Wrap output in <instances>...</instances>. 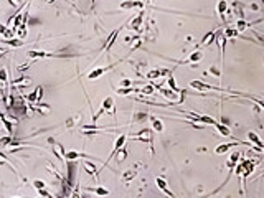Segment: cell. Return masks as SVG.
I'll use <instances>...</instances> for the list:
<instances>
[{"instance_id":"f546056e","label":"cell","mask_w":264,"mask_h":198,"mask_svg":"<svg viewBox=\"0 0 264 198\" xmlns=\"http://www.w3.org/2000/svg\"><path fill=\"white\" fill-rule=\"evenodd\" d=\"M33 187H35L37 190H43L45 187H46V185H45L43 180H35V182H33Z\"/></svg>"},{"instance_id":"52a82bcc","label":"cell","mask_w":264,"mask_h":198,"mask_svg":"<svg viewBox=\"0 0 264 198\" xmlns=\"http://www.w3.org/2000/svg\"><path fill=\"white\" fill-rule=\"evenodd\" d=\"M190 86H192V88H197V89H200V91H211V89H216V88H213V86H208V84H203V83H200V81H192V83H190Z\"/></svg>"},{"instance_id":"4fadbf2b","label":"cell","mask_w":264,"mask_h":198,"mask_svg":"<svg viewBox=\"0 0 264 198\" xmlns=\"http://www.w3.org/2000/svg\"><path fill=\"white\" fill-rule=\"evenodd\" d=\"M248 137H249V141H251V142H254V144H256V147H257V149H262V142H261V139L256 136V132H248Z\"/></svg>"},{"instance_id":"7bdbcfd3","label":"cell","mask_w":264,"mask_h":198,"mask_svg":"<svg viewBox=\"0 0 264 198\" xmlns=\"http://www.w3.org/2000/svg\"><path fill=\"white\" fill-rule=\"evenodd\" d=\"M5 53H7V50H0V58H2Z\"/></svg>"},{"instance_id":"7c38bea8","label":"cell","mask_w":264,"mask_h":198,"mask_svg":"<svg viewBox=\"0 0 264 198\" xmlns=\"http://www.w3.org/2000/svg\"><path fill=\"white\" fill-rule=\"evenodd\" d=\"M215 38H216V32H210V33H206L205 37H203V40H202V46H205V45H208L210 42H215Z\"/></svg>"},{"instance_id":"1f68e13d","label":"cell","mask_w":264,"mask_h":198,"mask_svg":"<svg viewBox=\"0 0 264 198\" xmlns=\"http://www.w3.org/2000/svg\"><path fill=\"white\" fill-rule=\"evenodd\" d=\"M27 101H30V102H38V96H37V91L30 92V94L27 96Z\"/></svg>"},{"instance_id":"836d02e7","label":"cell","mask_w":264,"mask_h":198,"mask_svg":"<svg viewBox=\"0 0 264 198\" xmlns=\"http://www.w3.org/2000/svg\"><path fill=\"white\" fill-rule=\"evenodd\" d=\"M167 83H169V86H170L172 91H178V89H177V86H175V79H174V76H169Z\"/></svg>"},{"instance_id":"484cf974","label":"cell","mask_w":264,"mask_h":198,"mask_svg":"<svg viewBox=\"0 0 264 198\" xmlns=\"http://www.w3.org/2000/svg\"><path fill=\"white\" fill-rule=\"evenodd\" d=\"M233 8H234V12H236V17H239V20H243V12H241V3L234 2V3H233Z\"/></svg>"},{"instance_id":"5b68a950","label":"cell","mask_w":264,"mask_h":198,"mask_svg":"<svg viewBox=\"0 0 264 198\" xmlns=\"http://www.w3.org/2000/svg\"><path fill=\"white\" fill-rule=\"evenodd\" d=\"M119 32H120V28H117V30H114L111 35H109L107 42H106V45H104V50H106V53H107V51L112 48V45H114V42H116V38L119 37Z\"/></svg>"},{"instance_id":"e575fe53","label":"cell","mask_w":264,"mask_h":198,"mask_svg":"<svg viewBox=\"0 0 264 198\" xmlns=\"http://www.w3.org/2000/svg\"><path fill=\"white\" fill-rule=\"evenodd\" d=\"M76 121H78V116H76V117L68 119V121H66V127H68V129H71V127H73L74 124H76Z\"/></svg>"},{"instance_id":"d590c367","label":"cell","mask_w":264,"mask_h":198,"mask_svg":"<svg viewBox=\"0 0 264 198\" xmlns=\"http://www.w3.org/2000/svg\"><path fill=\"white\" fill-rule=\"evenodd\" d=\"M13 141H12V137H3V139H0V145H8V144H12Z\"/></svg>"},{"instance_id":"60d3db41","label":"cell","mask_w":264,"mask_h":198,"mask_svg":"<svg viewBox=\"0 0 264 198\" xmlns=\"http://www.w3.org/2000/svg\"><path fill=\"white\" fill-rule=\"evenodd\" d=\"M71 198H81V193H79V188H74V191H73Z\"/></svg>"},{"instance_id":"3957f363","label":"cell","mask_w":264,"mask_h":198,"mask_svg":"<svg viewBox=\"0 0 264 198\" xmlns=\"http://www.w3.org/2000/svg\"><path fill=\"white\" fill-rule=\"evenodd\" d=\"M160 92L167 97V99H170L172 101V106L174 104H178V99H177V94H178L180 91H172V89H160Z\"/></svg>"},{"instance_id":"44dd1931","label":"cell","mask_w":264,"mask_h":198,"mask_svg":"<svg viewBox=\"0 0 264 198\" xmlns=\"http://www.w3.org/2000/svg\"><path fill=\"white\" fill-rule=\"evenodd\" d=\"M226 8H228V3H226V2H220V3H218V13L221 15L223 20H225V12H226Z\"/></svg>"},{"instance_id":"8fae6325","label":"cell","mask_w":264,"mask_h":198,"mask_svg":"<svg viewBox=\"0 0 264 198\" xmlns=\"http://www.w3.org/2000/svg\"><path fill=\"white\" fill-rule=\"evenodd\" d=\"M0 119H2V122L5 124V127H7V132L10 134V136H12V134H13V122L10 121V119H7L3 114H0Z\"/></svg>"},{"instance_id":"ffe728a7","label":"cell","mask_w":264,"mask_h":198,"mask_svg":"<svg viewBox=\"0 0 264 198\" xmlns=\"http://www.w3.org/2000/svg\"><path fill=\"white\" fill-rule=\"evenodd\" d=\"M134 7H144V3H140V2H124V3H120V8H134Z\"/></svg>"},{"instance_id":"ee69618b","label":"cell","mask_w":264,"mask_h":198,"mask_svg":"<svg viewBox=\"0 0 264 198\" xmlns=\"http://www.w3.org/2000/svg\"><path fill=\"white\" fill-rule=\"evenodd\" d=\"M81 198H89V196H86V195H81Z\"/></svg>"},{"instance_id":"f1b7e54d","label":"cell","mask_w":264,"mask_h":198,"mask_svg":"<svg viewBox=\"0 0 264 198\" xmlns=\"http://www.w3.org/2000/svg\"><path fill=\"white\" fill-rule=\"evenodd\" d=\"M0 83H7V69L5 68H0Z\"/></svg>"},{"instance_id":"e0dca14e","label":"cell","mask_w":264,"mask_h":198,"mask_svg":"<svg viewBox=\"0 0 264 198\" xmlns=\"http://www.w3.org/2000/svg\"><path fill=\"white\" fill-rule=\"evenodd\" d=\"M202 58H203V55L200 53V51H195V53H192L190 56L187 58V60H185V63H195V61H200Z\"/></svg>"},{"instance_id":"4dcf8cb0","label":"cell","mask_w":264,"mask_h":198,"mask_svg":"<svg viewBox=\"0 0 264 198\" xmlns=\"http://www.w3.org/2000/svg\"><path fill=\"white\" fill-rule=\"evenodd\" d=\"M129 92H139L137 89H130V88H120L119 91H117V94H129Z\"/></svg>"},{"instance_id":"277c9868","label":"cell","mask_w":264,"mask_h":198,"mask_svg":"<svg viewBox=\"0 0 264 198\" xmlns=\"http://www.w3.org/2000/svg\"><path fill=\"white\" fill-rule=\"evenodd\" d=\"M27 56L30 60H38V58H46V56H53V53H46V51H38V50H32L28 51Z\"/></svg>"},{"instance_id":"603a6c76","label":"cell","mask_w":264,"mask_h":198,"mask_svg":"<svg viewBox=\"0 0 264 198\" xmlns=\"http://www.w3.org/2000/svg\"><path fill=\"white\" fill-rule=\"evenodd\" d=\"M233 145H234V144H225V145H220V147H216V149H215V152H216V154H225L226 150H229V149L233 147Z\"/></svg>"},{"instance_id":"9a60e30c","label":"cell","mask_w":264,"mask_h":198,"mask_svg":"<svg viewBox=\"0 0 264 198\" xmlns=\"http://www.w3.org/2000/svg\"><path fill=\"white\" fill-rule=\"evenodd\" d=\"M106 69H107V68H99V69H94V71H91V73L88 74V78H89L91 81H93V79H97V78H99L102 73H106Z\"/></svg>"},{"instance_id":"4316f807","label":"cell","mask_w":264,"mask_h":198,"mask_svg":"<svg viewBox=\"0 0 264 198\" xmlns=\"http://www.w3.org/2000/svg\"><path fill=\"white\" fill-rule=\"evenodd\" d=\"M139 92H142V94H154V86L152 84H147V86H144Z\"/></svg>"},{"instance_id":"bcb514c9","label":"cell","mask_w":264,"mask_h":198,"mask_svg":"<svg viewBox=\"0 0 264 198\" xmlns=\"http://www.w3.org/2000/svg\"><path fill=\"white\" fill-rule=\"evenodd\" d=\"M38 198H42V196H38Z\"/></svg>"},{"instance_id":"8d00e7d4","label":"cell","mask_w":264,"mask_h":198,"mask_svg":"<svg viewBox=\"0 0 264 198\" xmlns=\"http://www.w3.org/2000/svg\"><path fill=\"white\" fill-rule=\"evenodd\" d=\"M144 119H147V114H145V112H137V114H135V121H137V122H140V121H144Z\"/></svg>"},{"instance_id":"ac0fdd59","label":"cell","mask_w":264,"mask_h":198,"mask_svg":"<svg viewBox=\"0 0 264 198\" xmlns=\"http://www.w3.org/2000/svg\"><path fill=\"white\" fill-rule=\"evenodd\" d=\"M79 157H84V154H81V152H76V150H73V152H68V154H65V159L66 160H76V159H79Z\"/></svg>"},{"instance_id":"f6af8a7d","label":"cell","mask_w":264,"mask_h":198,"mask_svg":"<svg viewBox=\"0 0 264 198\" xmlns=\"http://www.w3.org/2000/svg\"><path fill=\"white\" fill-rule=\"evenodd\" d=\"M15 198H20V196H15Z\"/></svg>"},{"instance_id":"cb8c5ba5","label":"cell","mask_w":264,"mask_h":198,"mask_svg":"<svg viewBox=\"0 0 264 198\" xmlns=\"http://www.w3.org/2000/svg\"><path fill=\"white\" fill-rule=\"evenodd\" d=\"M238 159H239V154H238V152H233V154H231V159H229V162H228L229 168H233L234 165L238 164Z\"/></svg>"},{"instance_id":"74e56055","label":"cell","mask_w":264,"mask_h":198,"mask_svg":"<svg viewBox=\"0 0 264 198\" xmlns=\"http://www.w3.org/2000/svg\"><path fill=\"white\" fill-rule=\"evenodd\" d=\"M35 91H37V96H38V104H40V99L43 97V86H38V88H37Z\"/></svg>"},{"instance_id":"8992f818","label":"cell","mask_w":264,"mask_h":198,"mask_svg":"<svg viewBox=\"0 0 264 198\" xmlns=\"http://www.w3.org/2000/svg\"><path fill=\"white\" fill-rule=\"evenodd\" d=\"M83 167H84V170L88 172L89 175H93V177H96V178H97V168H96V165L93 164V162L84 160V162H83Z\"/></svg>"},{"instance_id":"7402d4cb","label":"cell","mask_w":264,"mask_h":198,"mask_svg":"<svg viewBox=\"0 0 264 198\" xmlns=\"http://www.w3.org/2000/svg\"><path fill=\"white\" fill-rule=\"evenodd\" d=\"M114 157H116V160H117V162H122V160L125 159V157H127V152H125L124 147H122V149H119V150H117Z\"/></svg>"},{"instance_id":"5bb4252c","label":"cell","mask_w":264,"mask_h":198,"mask_svg":"<svg viewBox=\"0 0 264 198\" xmlns=\"http://www.w3.org/2000/svg\"><path fill=\"white\" fill-rule=\"evenodd\" d=\"M215 127H216L218 131H220V134H221V136H225V137H229V136H231V131H229L226 126L220 124V122H216V126H215Z\"/></svg>"},{"instance_id":"6da1fadb","label":"cell","mask_w":264,"mask_h":198,"mask_svg":"<svg viewBox=\"0 0 264 198\" xmlns=\"http://www.w3.org/2000/svg\"><path fill=\"white\" fill-rule=\"evenodd\" d=\"M48 142H50L51 145H53V154L56 155V159H60V160H65V154H66V152H65V147H63L61 144H58V142H56L53 137H50V139H48Z\"/></svg>"},{"instance_id":"ba28073f","label":"cell","mask_w":264,"mask_h":198,"mask_svg":"<svg viewBox=\"0 0 264 198\" xmlns=\"http://www.w3.org/2000/svg\"><path fill=\"white\" fill-rule=\"evenodd\" d=\"M169 71L167 69H154V71L147 73V78L149 79H154V78H160V76H167Z\"/></svg>"},{"instance_id":"9c48e42d","label":"cell","mask_w":264,"mask_h":198,"mask_svg":"<svg viewBox=\"0 0 264 198\" xmlns=\"http://www.w3.org/2000/svg\"><path fill=\"white\" fill-rule=\"evenodd\" d=\"M142 18H144V12H140V13L137 15V18H135V20H132V23H130V27H129V28H132V30H140Z\"/></svg>"},{"instance_id":"7a4b0ae2","label":"cell","mask_w":264,"mask_h":198,"mask_svg":"<svg viewBox=\"0 0 264 198\" xmlns=\"http://www.w3.org/2000/svg\"><path fill=\"white\" fill-rule=\"evenodd\" d=\"M102 111H107V112H111L112 116L116 114V107H114V99L112 97H106L104 101H102V107H101Z\"/></svg>"},{"instance_id":"f35d334b","label":"cell","mask_w":264,"mask_h":198,"mask_svg":"<svg viewBox=\"0 0 264 198\" xmlns=\"http://www.w3.org/2000/svg\"><path fill=\"white\" fill-rule=\"evenodd\" d=\"M38 191H40V196H45V198H53V196H51V195L48 193V191L45 190V188H43V190H38Z\"/></svg>"},{"instance_id":"b9f144b4","label":"cell","mask_w":264,"mask_h":198,"mask_svg":"<svg viewBox=\"0 0 264 198\" xmlns=\"http://www.w3.org/2000/svg\"><path fill=\"white\" fill-rule=\"evenodd\" d=\"M120 84H122L124 88H129V86H132V81H130V79H124V81H122V83H120Z\"/></svg>"},{"instance_id":"30bf717a","label":"cell","mask_w":264,"mask_h":198,"mask_svg":"<svg viewBox=\"0 0 264 198\" xmlns=\"http://www.w3.org/2000/svg\"><path fill=\"white\" fill-rule=\"evenodd\" d=\"M88 191H93L97 196H107L109 195V190L107 188H102V187H94V188H88Z\"/></svg>"},{"instance_id":"ab89813d","label":"cell","mask_w":264,"mask_h":198,"mask_svg":"<svg viewBox=\"0 0 264 198\" xmlns=\"http://www.w3.org/2000/svg\"><path fill=\"white\" fill-rule=\"evenodd\" d=\"M210 73L215 74V76H220V69H218L216 66H211V68H210Z\"/></svg>"},{"instance_id":"d6a6232c","label":"cell","mask_w":264,"mask_h":198,"mask_svg":"<svg viewBox=\"0 0 264 198\" xmlns=\"http://www.w3.org/2000/svg\"><path fill=\"white\" fill-rule=\"evenodd\" d=\"M140 43H142V38H139V37H135V38H134V43H132V45H130V53H132V51H134V50H135V48H137V46H139Z\"/></svg>"},{"instance_id":"83f0119b","label":"cell","mask_w":264,"mask_h":198,"mask_svg":"<svg viewBox=\"0 0 264 198\" xmlns=\"http://www.w3.org/2000/svg\"><path fill=\"white\" fill-rule=\"evenodd\" d=\"M134 177H135V172H134V170H127V172L122 175V180H124V182H129V180L134 178Z\"/></svg>"},{"instance_id":"2e32d148","label":"cell","mask_w":264,"mask_h":198,"mask_svg":"<svg viewBox=\"0 0 264 198\" xmlns=\"http://www.w3.org/2000/svg\"><path fill=\"white\" fill-rule=\"evenodd\" d=\"M150 121H152L154 131H157V132H162V131H164V124H162V121H160V119H157V117H150Z\"/></svg>"},{"instance_id":"d6986e66","label":"cell","mask_w":264,"mask_h":198,"mask_svg":"<svg viewBox=\"0 0 264 198\" xmlns=\"http://www.w3.org/2000/svg\"><path fill=\"white\" fill-rule=\"evenodd\" d=\"M248 27H251V23H248L246 20H238L236 22V28H234V30L239 33V32H243L244 28H248Z\"/></svg>"},{"instance_id":"d4e9b609","label":"cell","mask_w":264,"mask_h":198,"mask_svg":"<svg viewBox=\"0 0 264 198\" xmlns=\"http://www.w3.org/2000/svg\"><path fill=\"white\" fill-rule=\"evenodd\" d=\"M37 111H38V112H42V114H48L51 109H50V106H48V104H38Z\"/></svg>"}]
</instances>
